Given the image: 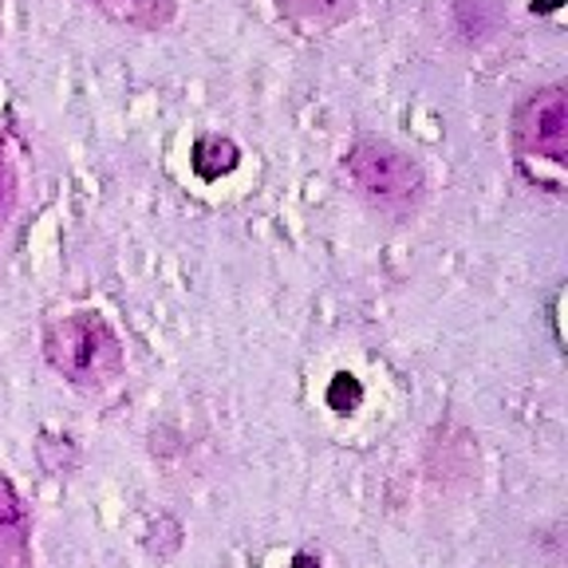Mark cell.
Instances as JSON below:
<instances>
[{
  "label": "cell",
  "instance_id": "obj_6",
  "mask_svg": "<svg viewBox=\"0 0 568 568\" xmlns=\"http://www.w3.org/2000/svg\"><path fill=\"white\" fill-rule=\"evenodd\" d=\"M106 20L134 32H162L174 20L178 0H91Z\"/></svg>",
  "mask_w": 568,
  "mask_h": 568
},
{
  "label": "cell",
  "instance_id": "obj_2",
  "mask_svg": "<svg viewBox=\"0 0 568 568\" xmlns=\"http://www.w3.org/2000/svg\"><path fill=\"white\" fill-rule=\"evenodd\" d=\"M344 170L352 178L355 194L364 197L379 217L387 222H410L426 205V174L415 154L387 139H355L344 159Z\"/></svg>",
  "mask_w": 568,
  "mask_h": 568
},
{
  "label": "cell",
  "instance_id": "obj_1",
  "mask_svg": "<svg viewBox=\"0 0 568 568\" xmlns=\"http://www.w3.org/2000/svg\"><path fill=\"white\" fill-rule=\"evenodd\" d=\"M44 359L55 375L80 390H103L119 383L126 367V347L115 324L95 308L68 312L44 324Z\"/></svg>",
  "mask_w": 568,
  "mask_h": 568
},
{
  "label": "cell",
  "instance_id": "obj_3",
  "mask_svg": "<svg viewBox=\"0 0 568 568\" xmlns=\"http://www.w3.org/2000/svg\"><path fill=\"white\" fill-rule=\"evenodd\" d=\"M514 151L521 170L529 162H545L552 174L568 166V95L560 83L537 88L517 103L514 111Z\"/></svg>",
  "mask_w": 568,
  "mask_h": 568
},
{
  "label": "cell",
  "instance_id": "obj_4",
  "mask_svg": "<svg viewBox=\"0 0 568 568\" xmlns=\"http://www.w3.org/2000/svg\"><path fill=\"white\" fill-rule=\"evenodd\" d=\"M0 568H36L32 517L12 478L0 474Z\"/></svg>",
  "mask_w": 568,
  "mask_h": 568
},
{
  "label": "cell",
  "instance_id": "obj_7",
  "mask_svg": "<svg viewBox=\"0 0 568 568\" xmlns=\"http://www.w3.org/2000/svg\"><path fill=\"white\" fill-rule=\"evenodd\" d=\"M12 197H17V170H12V159L0 142V230H4V217L12 210Z\"/></svg>",
  "mask_w": 568,
  "mask_h": 568
},
{
  "label": "cell",
  "instance_id": "obj_5",
  "mask_svg": "<svg viewBox=\"0 0 568 568\" xmlns=\"http://www.w3.org/2000/svg\"><path fill=\"white\" fill-rule=\"evenodd\" d=\"M276 9L301 32H336L355 20L359 0H276Z\"/></svg>",
  "mask_w": 568,
  "mask_h": 568
}]
</instances>
